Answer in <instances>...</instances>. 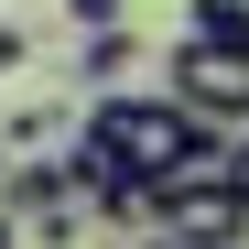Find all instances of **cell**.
<instances>
[{
  "mask_svg": "<svg viewBox=\"0 0 249 249\" xmlns=\"http://www.w3.org/2000/svg\"><path fill=\"white\" fill-rule=\"evenodd\" d=\"M130 184H174V174H217V130H206L195 108H174V98H87V119H76Z\"/></svg>",
  "mask_w": 249,
  "mask_h": 249,
  "instance_id": "6da1fadb",
  "label": "cell"
},
{
  "mask_svg": "<svg viewBox=\"0 0 249 249\" xmlns=\"http://www.w3.org/2000/svg\"><path fill=\"white\" fill-rule=\"evenodd\" d=\"M141 228L174 238V249H249V217L217 174H174V184H141Z\"/></svg>",
  "mask_w": 249,
  "mask_h": 249,
  "instance_id": "7a4b0ae2",
  "label": "cell"
},
{
  "mask_svg": "<svg viewBox=\"0 0 249 249\" xmlns=\"http://www.w3.org/2000/svg\"><path fill=\"white\" fill-rule=\"evenodd\" d=\"M162 98L195 108L206 130H249V44H174L162 54Z\"/></svg>",
  "mask_w": 249,
  "mask_h": 249,
  "instance_id": "3957f363",
  "label": "cell"
},
{
  "mask_svg": "<svg viewBox=\"0 0 249 249\" xmlns=\"http://www.w3.org/2000/svg\"><path fill=\"white\" fill-rule=\"evenodd\" d=\"M130 65H141V33H130V22H119V33H87V44H76V76H87L98 98H119V76H130Z\"/></svg>",
  "mask_w": 249,
  "mask_h": 249,
  "instance_id": "277c9868",
  "label": "cell"
},
{
  "mask_svg": "<svg viewBox=\"0 0 249 249\" xmlns=\"http://www.w3.org/2000/svg\"><path fill=\"white\" fill-rule=\"evenodd\" d=\"M184 44H249V0H184Z\"/></svg>",
  "mask_w": 249,
  "mask_h": 249,
  "instance_id": "5b68a950",
  "label": "cell"
},
{
  "mask_svg": "<svg viewBox=\"0 0 249 249\" xmlns=\"http://www.w3.org/2000/svg\"><path fill=\"white\" fill-rule=\"evenodd\" d=\"M54 130H65V119H54V108H33V98H22L11 119H0V152H22V162H33V152H44Z\"/></svg>",
  "mask_w": 249,
  "mask_h": 249,
  "instance_id": "8992f818",
  "label": "cell"
},
{
  "mask_svg": "<svg viewBox=\"0 0 249 249\" xmlns=\"http://www.w3.org/2000/svg\"><path fill=\"white\" fill-rule=\"evenodd\" d=\"M217 184H228V195H238V217H249V130H238V141H228V152H217Z\"/></svg>",
  "mask_w": 249,
  "mask_h": 249,
  "instance_id": "52a82bcc",
  "label": "cell"
},
{
  "mask_svg": "<svg viewBox=\"0 0 249 249\" xmlns=\"http://www.w3.org/2000/svg\"><path fill=\"white\" fill-rule=\"evenodd\" d=\"M76 11V33H119V11H130V0H65Z\"/></svg>",
  "mask_w": 249,
  "mask_h": 249,
  "instance_id": "ba28073f",
  "label": "cell"
},
{
  "mask_svg": "<svg viewBox=\"0 0 249 249\" xmlns=\"http://www.w3.org/2000/svg\"><path fill=\"white\" fill-rule=\"evenodd\" d=\"M0 65H33V33L22 22H0Z\"/></svg>",
  "mask_w": 249,
  "mask_h": 249,
  "instance_id": "9c48e42d",
  "label": "cell"
},
{
  "mask_svg": "<svg viewBox=\"0 0 249 249\" xmlns=\"http://www.w3.org/2000/svg\"><path fill=\"white\" fill-rule=\"evenodd\" d=\"M0 249H22V238H11V217H0Z\"/></svg>",
  "mask_w": 249,
  "mask_h": 249,
  "instance_id": "30bf717a",
  "label": "cell"
},
{
  "mask_svg": "<svg viewBox=\"0 0 249 249\" xmlns=\"http://www.w3.org/2000/svg\"><path fill=\"white\" fill-rule=\"evenodd\" d=\"M130 249H174V238H130Z\"/></svg>",
  "mask_w": 249,
  "mask_h": 249,
  "instance_id": "8fae6325",
  "label": "cell"
},
{
  "mask_svg": "<svg viewBox=\"0 0 249 249\" xmlns=\"http://www.w3.org/2000/svg\"><path fill=\"white\" fill-rule=\"evenodd\" d=\"M0 162H11V152H0Z\"/></svg>",
  "mask_w": 249,
  "mask_h": 249,
  "instance_id": "7c38bea8",
  "label": "cell"
}]
</instances>
